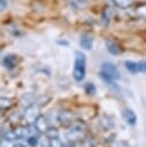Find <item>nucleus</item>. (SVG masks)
Masks as SVG:
<instances>
[{
	"instance_id": "nucleus-19",
	"label": "nucleus",
	"mask_w": 146,
	"mask_h": 147,
	"mask_svg": "<svg viewBox=\"0 0 146 147\" xmlns=\"http://www.w3.org/2000/svg\"><path fill=\"white\" fill-rule=\"evenodd\" d=\"M138 67H139V72H146V60L138 62Z\"/></svg>"
},
{
	"instance_id": "nucleus-23",
	"label": "nucleus",
	"mask_w": 146,
	"mask_h": 147,
	"mask_svg": "<svg viewBox=\"0 0 146 147\" xmlns=\"http://www.w3.org/2000/svg\"><path fill=\"white\" fill-rule=\"evenodd\" d=\"M66 147H75V145H74V144H68Z\"/></svg>"
},
{
	"instance_id": "nucleus-1",
	"label": "nucleus",
	"mask_w": 146,
	"mask_h": 147,
	"mask_svg": "<svg viewBox=\"0 0 146 147\" xmlns=\"http://www.w3.org/2000/svg\"><path fill=\"white\" fill-rule=\"evenodd\" d=\"M75 65L72 70V77L76 82H82L86 74V56L84 53L77 51L75 53Z\"/></svg>"
},
{
	"instance_id": "nucleus-18",
	"label": "nucleus",
	"mask_w": 146,
	"mask_h": 147,
	"mask_svg": "<svg viewBox=\"0 0 146 147\" xmlns=\"http://www.w3.org/2000/svg\"><path fill=\"white\" fill-rule=\"evenodd\" d=\"M137 11H138V14H140L141 16L146 17V3H145V5H140V6L137 8Z\"/></svg>"
},
{
	"instance_id": "nucleus-15",
	"label": "nucleus",
	"mask_w": 146,
	"mask_h": 147,
	"mask_svg": "<svg viewBox=\"0 0 146 147\" xmlns=\"http://www.w3.org/2000/svg\"><path fill=\"white\" fill-rule=\"evenodd\" d=\"M49 147H63V144L59 138H51L49 139Z\"/></svg>"
},
{
	"instance_id": "nucleus-22",
	"label": "nucleus",
	"mask_w": 146,
	"mask_h": 147,
	"mask_svg": "<svg viewBox=\"0 0 146 147\" xmlns=\"http://www.w3.org/2000/svg\"><path fill=\"white\" fill-rule=\"evenodd\" d=\"M0 3H1V7H0V8H1V10L3 11V10L7 8V6H8V2H7L6 0H0Z\"/></svg>"
},
{
	"instance_id": "nucleus-16",
	"label": "nucleus",
	"mask_w": 146,
	"mask_h": 147,
	"mask_svg": "<svg viewBox=\"0 0 146 147\" xmlns=\"http://www.w3.org/2000/svg\"><path fill=\"white\" fill-rule=\"evenodd\" d=\"M26 141H28V145L31 146V147H34V146L38 145V138L34 137V136H29L28 139H26Z\"/></svg>"
},
{
	"instance_id": "nucleus-21",
	"label": "nucleus",
	"mask_w": 146,
	"mask_h": 147,
	"mask_svg": "<svg viewBox=\"0 0 146 147\" xmlns=\"http://www.w3.org/2000/svg\"><path fill=\"white\" fill-rule=\"evenodd\" d=\"M56 42L59 44V45H61V46H69V42L67 41V40H64V39H57L56 40Z\"/></svg>"
},
{
	"instance_id": "nucleus-3",
	"label": "nucleus",
	"mask_w": 146,
	"mask_h": 147,
	"mask_svg": "<svg viewBox=\"0 0 146 147\" xmlns=\"http://www.w3.org/2000/svg\"><path fill=\"white\" fill-rule=\"evenodd\" d=\"M99 77L101 78V80H102L113 92L120 93V86L116 84V82H115L114 78H112L110 76H108L106 72H103V71H101V70H100V72H99Z\"/></svg>"
},
{
	"instance_id": "nucleus-6",
	"label": "nucleus",
	"mask_w": 146,
	"mask_h": 147,
	"mask_svg": "<svg viewBox=\"0 0 146 147\" xmlns=\"http://www.w3.org/2000/svg\"><path fill=\"white\" fill-rule=\"evenodd\" d=\"M79 44H80V47L84 48V49H92V46H93V38L90 36V34H82L80 36V39H79Z\"/></svg>"
},
{
	"instance_id": "nucleus-20",
	"label": "nucleus",
	"mask_w": 146,
	"mask_h": 147,
	"mask_svg": "<svg viewBox=\"0 0 146 147\" xmlns=\"http://www.w3.org/2000/svg\"><path fill=\"white\" fill-rule=\"evenodd\" d=\"M112 147H130V146L126 142H124V141H115L112 145Z\"/></svg>"
},
{
	"instance_id": "nucleus-24",
	"label": "nucleus",
	"mask_w": 146,
	"mask_h": 147,
	"mask_svg": "<svg viewBox=\"0 0 146 147\" xmlns=\"http://www.w3.org/2000/svg\"><path fill=\"white\" fill-rule=\"evenodd\" d=\"M14 147H25V146H23V145H15Z\"/></svg>"
},
{
	"instance_id": "nucleus-4",
	"label": "nucleus",
	"mask_w": 146,
	"mask_h": 147,
	"mask_svg": "<svg viewBox=\"0 0 146 147\" xmlns=\"http://www.w3.org/2000/svg\"><path fill=\"white\" fill-rule=\"evenodd\" d=\"M83 132H84V125H82V124H75L67 132V138L69 140H77V139H79L83 136Z\"/></svg>"
},
{
	"instance_id": "nucleus-10",
	"label": "nucleus",
	"mask_w": 146,
	"mask_h": 147,
	"mask_svg": "<svg viewBox=\"0 0 146 147\" xmlns=\"http://www.w3.org/2000/svg\"><path fill=\"white\" fill-rule=\"evenodd\" d=\"M89 1L87 0H69V5L75 10H80L87 7Z\"/></svg>"
},
{
	"instance_id": "nucleus-13",
	"label": "nucleus",
	"mask_w": 146,
	"mask_h": 147,
	"mask_svg": "<svg viewBox=\"0 0 146 147\" xmlns=\"http://www.w3.org/2000/svg\"><path fill=\"white\" fill-rule=\"evenodd\" d=\"M84 91L89 95H94L97 93V87H95V85L93 83H86L85 87H84Z\"/></svg>"
},
{
	"instance_id": "nucleus-7",
	"label": "nucleus",
	"mask_w": 146,
	"mask_h": 147,
	"mask_svg": "<svg viewBox=\"0 0 146 147\" xmlns=\"http://www.w3.org/2000/svg\"><path fill=\"white\" fill-rule=\"evenodd\" d=\"M16 61H17V56L15 54H7L2 59V64L7 69H13L16 65Z\"/></svg>"
},
{
	"instance_id": "nucleus-2",
	"label": "nucleus",
	"mask_w": 146,
	"mask_h": 147,
	"mask_svg": "<svg viewBox=\"0 0 146 147\" xmlns=\"http://www.w3.org/2000/svg\"><path fill=\"white\" fill-rule=\"evenodd\" d=\"M101 71L106 72L108 76H110V77L114 78L115 80H117V79L121 78L120 72H118L116 65H114V64L110 63V62H105V63H102V64H101Z\"/></svg>"
},
{
	"instance_id": "nucleus-11",
	"label": "nucleus",
	"mask_w": 146,
	"mask_h": 147,
	"mask_svg": "<svg viewBox=\"0 0 146 147\" xmlns=\"http://www.w3.org/2000/svg\"><path fill=\"white\" fill-rule=\"evenodd\" d=\"M124 65H125L126 70H128L129 72L133 74V75H136V74H138V72H139L138 62H135V61H130V60H128V61H125V62H124Z\"/></svg>"
},
{
	"instance_id": "nucleus-9",
	"label": "nucleus",
	"mask_w": 146,
	"mask_h": 147,
	"mask_svg": "<svg viewBox=\"0 0 146 147\" xmlns=\"http://www.w3.org/2000/svg\"><path fill=\"white\" fill-rule=\"evenodd\" d=\"M106 48H107V51L112 55H118L122 52L121 48H120V46L115 41H113V40H106Z\"/></svg>"
},
{
	"instance_id": "nucleus-8",
	"label": "nucleus",
	"mask_w": 146,
	"mask_h": 147,
	"mask_svg": "<svg viewBox=\"0 0 146 147\" xmlns=\"http://www.w3.org/2000/svg\"><path fill=\"white\" fill-rule=\"evenodd\" d=\"M34 127H36V130H38L39 132H46L47 129H48L46 118H45L44 116H38V117L34 119Z\"/></svg>"
},
{
	"instance_id": "nucleus-12",
	"label": "nucleus",
	"mask_w": 146,
	"mask_h": 147,
	"mask_svg": "<svg viewBox=\"0 0 146 147\" xmlns=\"http://www.w3.org/2000/svg\"><path fill=\"white\" fill-rule=\"evenodd\" d=\"M36 113H37V107L34 106V105H32V106H29L28 108H26V111H25V117L30 121V122H32V121H34L37 117H36Z\"/></svg>"
},
{
	"instance_id": "nucleus-5",
	"label": "nucleus",
	"mask_w": 146,
	"mask_h": 147,
	"mask_svg": "<svg viewBox=\"0 0 146 147\" xmlns=\"http://www.w3.org/2000/svg\"><path fill=\"white\" fill-rule=\"evenodd\" d=\"M122 116H123L124 121H125L129 125H131V126L136 125V123H137V115L135 114L133 110H131V109H129V108H125V109H123V111H122Z\"/></svg>"
},
{
	"instance_id": "nucleus-17",
	"label": "nucleus",
	"mask_w": 146,
	"mask_h": 147,
	"mask_svg": "<svg viewBox=\"0 0 146 147\" xmlns=\"http://www.w3.org/2000/svg\"><path fill=\"white\" fill-rule=\"evenodd\" d=\"M45 133H46V136H47L49 139H51V138H57V136H59L56 129H47V131H46Z\"/></svg>"
},
{
	"instance_id": "nucleus-14",
	"label": "nucleus",
	"mask_w": 146,
	"mask_h": 147,
	"mask_svg": "<svg viewBox=\"0 0 146 147\" xmlns=\"http://www.w3.org/2000/svg\"><path fill=\"white\" fill-rule=\"evenodd\" d=\"M113 1L120 8H128L131 5V0H113Z\"/></svg>"
}]
</instances>
